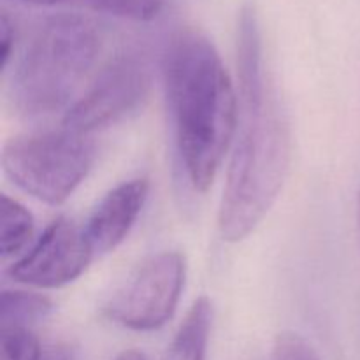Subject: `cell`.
<instances>
[{"label":"cell","instance_id":"obj_1","mask_svg":"<svg viewBox=\"0 0 360 360\" xmlns=\"http://www.w3.org/2000/svg\"><path fill=\"white\" fill-rule=\"evenodd\" d=\"M239 123L227 171L218 232L227 243L245 241L276 204L292 158L287 115L264 63L255 7L245 4L238 27Z\"/></svg>","mask_w":360,"mask_h":360},{"label":"cell","instance_id":"obj_2","mask_svg":"<svg viewBox=\"0 0 360 360\" xmlns=\"http://www.w3.org/2000/svg\"><path fill=\"white\" fill-rule=\"evenodd\" d=\"M165 97L188 183L197 192L213 185L239 123V94L213 42L181 30L162 58Z\"/></svg>","mask_w":360,"mask_h":360},{"label":"cell","instance_id":"obj_3","mask_svg":"<svg viewBox=\"0 0 360 360\" xmlns=\"http://www.w3.org/2000/svg\"><path fill=\"white\" fill-rule=\"evenodd\" d=\"M102 32L81 14L48 18L21 51L11 74L7 97L23 116L51 115L67 108L97 63Z\"/></svg>","mask_w":360,"mask_h":360},{"label":"cell","instance_id":"obj_4","mask_svg":"<svg viewBox=\"0 0 360 360\" xmlns=\"http://www.w3.org/2000/svg\"><path fill=\"white\" fill-rule=\"evenodd\" d=\"M95 162L91 137L67 129L23 134L4 144L7 178L41 202L60 206L86 179Z\"/></svg>","mask_w":360,"mask_h":360},{"label":"cell","instance_id":"obj_5","mask_svg":"<svg viewBox=\"0 0 360 360\" xmlns=\"http://www.w3.org/2000/svg\"><path fill=\"white\" fill-rule=\"evenodd\" d=\"M186 280L185 257L162 252L144 260L105 302L104 316L136 333L158 330L174 316Z\"/></svg>","mask_w":360,"mask_h":360},{"label":"cell","instance_id":"obj_6","mask_svg":"<svg viewBox=\"0 0 360 360\" xmlns=\"http://www.w3.org/2000/svg\"><path fill=\"white\" fill-rule=\"evenodd\" d=\"M151 90V70L137 53H123L101 70L95 83L70 105L63 129L88 136L136 112Z\"/></svg>","mask_w":360,"mask_h":360},{"label":"cell","instance_id":"obj_7","mask_svg":"<svg viewBox=\"0 0 360 360\" xmlns=\"http://www.w3.org/2000/svg\"><path fill=\"white\" fill-rule=\"evenodd\" d=\"M94 257L84 227L60 217L46 227L25 255L11 264L7 274L16 283L53 290L76 281Z\"/></svg>","mask_w":360,"mask_h":360},{"label":"cell","instance_id":"obj_8","mask_svg":"<svg viewBox=\"0 0 360 360\" xmlns=\"http://www.w3.org/2000/svg\"><path fill=\"white\" fill-rule=\"evenodd\" d=\"M150 193L146 178L129 179L109 190L83 225L95 255L118 248L134 229Z\"/></svg>","mask_w":360,"mask_h":360},{"label":"cell","instance_id":"obj_9","mask_svg":"<svg viewBox=\"0 0 360 360\" xmlns=\"http://www.w3.org/2000/svg\"><path fill=\"white\" fill-rule=\"evenodd\" d=\"M213 326V304L206 295L197 299L176 330L164 360H206Z\"/></svg>","mask_w":360,"mask_h":360},{"label":"cell","instance_id":"obj_10","mask_svg":"<svg viewBox=\"0 0 360 360\" xmlns=\"http://www.w3.org/2000/svg\"><path fill=\"white\" fill-rule=\"evenodd\" d=\"M0 360H76L69 345L44 343L32 329H0Z\"/></svg>","mask_w":360,"mask_h":360},{"label":"cell","instance_id":"obj_11","mask_svg":"<svg viewBox=\"0 0 360 360\" xmlns=\"http://www.w3.org/2000/svg\"><path fill=\"white\" fill-rule=\"evenodd\" d=\"M53 311L51 299L37 292L2 290L0 295V329L32 326L48 319Z\"/></svg>","mask_w":360,"mask_h":360},{"label":"cell","instance_id":"obj_12","mask_svg":"<svg viewBox=\"0 0 360 360\" xmlns=\"http://www.w3.org/2000/svg\"><path fill=\"white\" fill-rule=\"evenodd\" d=\"M28 6H77L95 13L134 21H151L164 11L165 0H14Z\"/></svg>","mask_w":360,"mask_h":360},{"label":"cell","instance_id":"obj_13","mask_svg":"<svg viewBox=\"0 0 360 360\" xmlns=\"http://www.w3.org/2000/svg\"><path fill=\"white\" fill-rule=\"evenodd\" d=\"M34 236V217L30 211L11 199L2 195V217H0V255L2 260L16 257L23 252L25 246L32 241Z\"/></svg>","mask_w":360,"mask_h":360},{"label":"cell","instance_id":"obj_14","mask_svg":"<svg viewBox=\"0 0 360 360\" xmlns=\"http://www.w3.org/2000/svg\"><path fill=\"white\" fill-rule=\"evenodd\" d=\"M14 41H16V30H14L13 21L7 16V13H2L0 16V58H2L4 70L9 65V60L13 56Z\"/></svg>","mask_w":360,"mask_h":360},{"label":"cell","instance_id":"obj_15","mask_svg":"<svg viewBox=\"0 0 360 360\" xmlns=\"http://www.w3.org/2000/svg\"><path fill=\"white\" fill-rule=\"evenodd\" d=\"M116 360H148L143 352L139 350H125L116 357Z\"/></svg>","mask_w":360,"mask_h":360},{"label":"cell","instance_id":"obj_16","mask_svg":"<svg viewBox=\"0 0 360 360\" xmlns=\"http://www.w3.org/2000/svg\"><path fill=\"white\" fill-rule=\"evenodd\" d=\"M357 236H359V248H360V192H359V204H357Z\"/></svg>","mask_w":360,"mask_h":360}]
</instances>
